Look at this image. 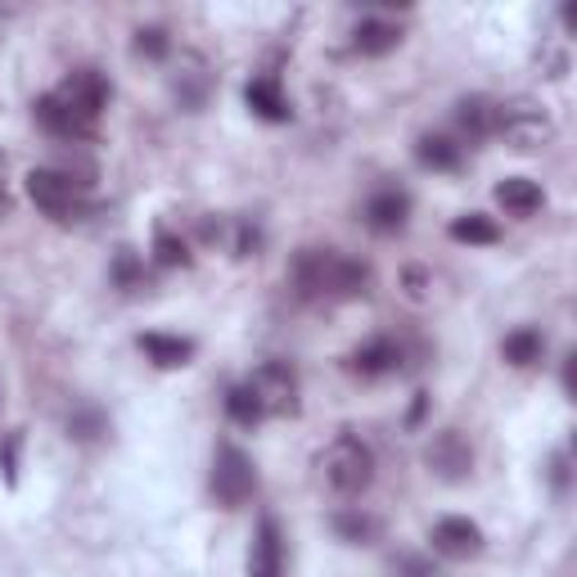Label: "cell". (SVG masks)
Returning a JSON list of instances; mask_svg holds the SVG:
<instances>
[{
  "label": "cell",
  "instance_id": "6da1fadb",
  "mask_svg": "<svg viewBox=\"0 0 577 577\" xmlns=\"http://www.w3.org/2000/svg\"><path fill=\"white\" fill-rule=\"evenodd\" d=\"M294 284L303 298H357L370 288V266L334 249H303L294 258Z\"/></svg>",
  "mask_w": 577,
  "mask_h": 577
},
{
  "label": "cell",
  "instance_id": "7a4b0ae2",
  "mask_svg": "<svg viewBox=\"0 0 577 577\" xmlns=\"http://www.w3.org/2000/svg\"><path fill=\"white\" fill-rule=\"evenodd\" d=\"M321 470L338 496H361L375 483V451L357 433H338L321 455Z\"/></svg>",
  "mask_w": 577,
  "mask_h": 577
},
{
  "label": "cell",
  "instance_id": "3957f363",
  "mask_svg": "<svg viewBox=\"0 0 577 577\" xmlns=\"http://www.w3.org/2000/svg\"><path fill=\"white\" fill-rule=\"evenodd\" d=\"M28 199L54 221H73L86 212V181H77L73 171H60V167H36L28 171Z\"/></svg>",
  "mask_w": 577,
  "mask_h": 577
},
{
  "label": "cell",
  "instance_id": "277c9868",
  "mask_svg": "<svg viewBox=\"0 0 577 577\" xmlns=\"http://www.w3.org/2000/svg\"><path fill=\"white\" fill-rule=\"evenodd\" d=\"M249 388L262 401V416H294L298 411V375L288 361H262L253 370Z\"/></svg>",
  "mask_w": 577,
  "mask_h": 577
},
{
  "label": "cell",
  "instance_id": "5b68a950",
  "mask_svg": "<svg viewBox=\"0 0 577 577\" xmlns=\"http://www.w3.org/2000/svg\"><path fill=\"white\" fill-rule=\"evenodd\" d=\"M212 492H217V501H221L225 510L244 505V501L258 492V470H253V460H249L240 447H221V451H217Z\"/></svg>",
  "mask_w": 577,
  "mask_h": 577
},
{
  "label": "cell",
  "instance_id": "8992f818",
  "mask_svg": "<svg viewBox=\"0 0 577 577\" xmlns=\"http://www.w3.org/2000/svg\"><path fill=\"white\" fill-rule=\"evenodd\" d=\"M424 460H429V470H433L442 483H465L470 470H474V447H470V438L460 433V429H442V433L429 442Z\"/></svg>",
  "mask_w": 577,
  "mask_h": 577
},
{
  "label": "cell",
  "instance_id": "52a82bcc",
  "mask_svg": "<svg viewBox=\"0 0 577 577\" xmlns=\"http://www.w3.org/2000/svg\"><path fill=\"white\" fill-rule=\"evenodd\" d=\"M54 99H64L82 123H91L95 127V118L104 113V104H108V82L95 73V69H77V73H69L64 82H60V91H54Z\"/></svg>",
  "mask_w": 577,
  "mask_h": 577
},
{
  "label": "cell",
  "instance_id": "ba28073f",
  "mask_svg": "<svg viewBox=\"0 0 577 577\" xmlns=\"http://www.w3.org/2000/svg\"><path fill=\"white\" fill-rule=\"evenodd\" d=\"M496 132L514 145V149H537L542 140H550V118L542 108H533V104H510V108H501V118H496Z\"/></svg>",
  "mask_w": 577,
  "mask_h": 577
},
{
  "label": "cell",
  "instance_id": "9c48e42d",
  "mask_svg": "<svg viewBox=\"0 0 577 577\" xmlns=\"http://www.w3.org/2000/svg\"><path fill=\"white\" fill-rule=\"evenodd\" d=\"M429 542H433V555H442V559H474L483 550V528L474 518L451 514V518H438Z\"/></svg>",
  "mask_w": 577,
  "mask_h": 577
},
{
  "label": "cell",
  "instance_id": "30bf717a",
  "mask_svg": "<svg viewBox=\"0 0 577 577\" xmlns=\"http://www.w3.org/2000/svg\"><path fill=\"white\" fill-rule=\"evenodd\" d=\"M411 221V195L397 190V186H384L366 199V225L379 230V235H397L401 225Z\"/></svg>",
  "mask_w": 577,
  "mask_h": 577
},
{
  "label": "cell",
  "instance_id": "8fae6325",
  "mask_svg": "<svg viewBox=\"0 0 577 577\" xmlns=\"http://www.w3.org/2000/svg\"><path fill=\"white\" fill-rule=\"evenodd\" d=\"M32 118H36V127H41V132L60 136V140H82V136H91V132H95L91 123H82V118H77V113H73L64 99H54V91H50V95H41V99L32 104Z\"/></svg>",
  "mask_w": 577,
  "mask_h": 577
},
{
  "label": "cell",
  "instance_id": "7c38bea8",
  "mask_svg": "<svg viewBox=\"0 0 577 577\" xmlns=\"http://www.w3.org/2000/svg\"><path fill=\"white\" fill-rule=\"evenodd\" d=\"M249 577H284V550H280V528L275 518H262L253 550H249Z\"/></svg>",
  "mask_w": 577,
  "mask_h": 577
},
{
  "label": "cell",
  "instance_id": "4fadbf2b",
  "mask_svg": "<svg viewBox=\"0 0 577 577\" xmlns=\"http://www.w3.org/2000/svg\"><path fill=\"white\" fill-rule=\"evenodd\" d=\"M401 366V348L392 338H370L348 357V370L353 375H366V379H379V375H392Z\"/></svg>",
  "mask_w": 577,
  "mask_h": 577
},
{
  "label": "cell",
  "instance_id": "5bb4252c",
  "mask_svg": "<svg viewBox=\"0 0 577 577\" xmlns=\"http://www.w3.org/2000/svg\"><path fill=\"white\" fill-rule=\"evenodd\" d=\"M496 118H501V108H496L492 99H483V95H465V99L455 104V127L465 132L470 140L492 136V132H496Z\"/></svg>",
  "mask_w": 577,
  "mask_h": 577
},
{
  "label": "cell",
  "instance_id": "9a60e30c",
  "mask_svg": "<svg viewBox=\"0 0 577 577\" xmlns=\"http://www.w3.org/2000/svg\"><path fill=\"white\" fill-rule=\"evenodd\" d=\"M140 353L162 366V370H177V366H190L195 357V343L190 338H177V334H140Z\"/></svg>",
  "mask_w": 577,
  "mask_h": 577
},
{
  "label": "cell",
  "instance_id": "2e32d148",
  "mask_svg": "<svg viewBox=\"0 0 577 577\" xmlns=\"http://www.w3.org/2000/svg\"><path fill=\"white\" fill-rule=\"evenodd\" d=\"M496 203H501L505 212H514V217H533V212L546 203V195H542V186L528 181V177H505V181L496 186Z\"/></svg>",
  "mask_w": 577,
  "mask_h": 577
},
{
  "label": "cell",
  "instance_id": "e0dca14e",
  "mask_svg": "<svg viewBox=\"0 0 577 577\" xmlns=\"http://www.w3.org/2000/svg\"><path fill=\"white\" fill-rule=\"evenodd\" d=\"M244 99H249V108L258 113V118H266V123H288V99L280 95V82H275V77L249 82Z\"/></svg>",
  "mask_w": 577,
  "mask_h": 577
},
{
  "label": "cell",
  "instance_id": "ac0fdd59",
  "mask_svg": "<svg viewBox=\"0 0 577 577\" xmlns=\"http://www.w3.org/2000/svg\"><path fill=\"white\" fill-rule=\"evenodd\" d=\"M542 353H546V338H542L537 329H514V334H505V343H501V357H505L510 366H533V361H542Z\"/></svg>",
  "mask_w": 577,
  "mask_h": 577
},
{
  "label": "cell",
  "instance_id": "d6986e66",
  "mask_svg": "<svg viewBox=\"0 0 577 577\" xmlns=\"http://www.w3.org/2000/svg\"><path fill=\"white\" fill-rule=\"evenodd\" d=\"M451 240H455V244H496L501 230H496L492 217L470 212V217H455V221H451Z\"/></svg>",
  "mask_w": 577,
  "mask_h": 577
},
{
  "label": "cell",
  "instance_id": "ffe728a7",
  "mask_svg": "<svg viewBox=\"0 0 577 577\" xmlns=\"http://www.w3.org/2000/svg\"><path fill=\"white\" fill-rule=\"evenodd\" d=\"M416 158H420L429 171H455V167H460V145H451L447 136H420Z\"/></svg>",
  "mask_w": 577,
  "mask_h": 577
},
{
  "label": "cell",
  "instance_id": "44dd1931",
  "mask_svg": "<svg viewBox=\"0 0 577 577\" xmlns=\"http://www.w3.org/2000/svg\"><path fill=\"white\" fill-rule=\"evenodd\" d=\"M397 41H401V32L392 28V23H384V19H366L361 28H357V50L361 54H388V50H397Z\"/></svg>",
  "mask_w": 577,
  "mask_h": 577
},
{
  "label": "cell",
  "instance_id": "7402d4cb",
  "mask_svg": "<svg viewBox=\"0 0 577 577\" xmlns=\"http://www.w3.org/2000/svg\"><path fill=\"white\" fill-rule=\"evenodd\" d=\"M334 533L343 537V542H353V546H370L375 537H379V524L370 514H357V510H338L334 514Z\"/></svg>",
  "mask_w": 577,
  "mask_h": 577
},
{
  "label": "cell",
  "instance_id": "603a6c76",
  "mask_svg": "<svg viewBox=\"0 0 577 577\" xmlns=\"http://www.w3.org/2000/svg\"><path fill=\"white\" fill-rule=\"evenodd\" d=\"M225 411H230V420L244 424V429H253V424L266 420V416H262V401L253 397L249 384H240V388H230V392H225Z\"/></svg>",
  "mask_w": 577,
  "mask_h": 577
},
{
  "label": "cell",
  "instance_id": "cb8c5ba5",
  "mask_svg": "<svg viewBox=\"0 0 577 577\" xmlns=\"http://www.w3.org/2000/svg\"><path fill=\"white\" fill-rule=\"evenodd\" d=\"M154 258H158V266H190V249H186L177 235H171V230H158Z\"/></svg>",
  "mask_w": 577,
  "mask_h": 577
},
{
  "label": "cell",
  "instance_id": "d4e9b609",
  "mask_svg": "<svg viewBox=\"0 0 577 577\" xmlns=\"http://www.w3.org/2000/svg\"><path fill=\"white\" fill-rule=\"evenodd\" d=\"M167 50H171V41H167L162 28H140L136 32V54H145V60H162Z\"/></svg>",
  "mask_w": 577,
  "mask_h": 577
},
{
  "label": "cell",
  "instance_id": "484cf974",
  "mask_svg": "<svg viewBox=\"0 0 577 577\" xmlns=\"http://www.w3.org/2000/svg\"><path fill=\"white\" fill-rule=\"evenodd\" d=\"M69 433H73V438H95V433H104L99 411H82V416H73V420H69Z\"/></svg>",
  "mask_w": 577,
  "mask_h": 577
},
{
  "label": "cell",
  "instance_id": "4316f807",
  "mask_svg": "<svg viewBox=\"0 0 577 577\" xmlns=\"http://www.w3.org/2000/svg\"><path fill=\"white\" fill-rule=\"evenodd\" d=\"M392 568H397V577H438V573H433L424 559H416V555H401Z\"/></svg>",
  "mask_w": 577,
  "mask_h": 577
},
{
  "label": "cell",
  "instance_id": "83f0119b",
  "mask_svg": "<svg viewBox=\"0 0 577 577\" xmlns=\"http://www.w3.org/2000/svg\"><path fill=\"white\" fill-rule=\"evenodd\" d=\"M0 460H6V483L14 487L19 483V438L6 442V455H0Z\"/></svg>",
  "mask_w": 577,
  "mask_h": 577
},
{
  "label": "cell",
  "instance_id": "f1b7e54d",
  "mask_svg": "<svg viewBox=\"0 0 577 577\" xmlns=\"http://www.w3.org/2000/svg\"><path fill=\"white\" fill-rule=\"evenodd\" d=\"M118 280H123V284H132V280H136V258H132L127 249L118 253Z\"/></svg>",
  "mask_w": 577,
  "mask_h": 577
}]
</instances>
